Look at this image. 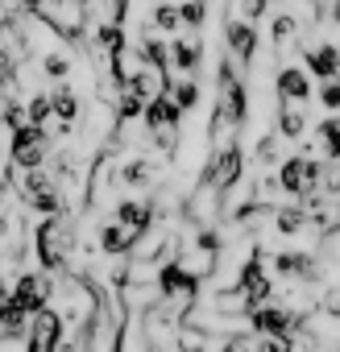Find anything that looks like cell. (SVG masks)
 Returning a JSON list of instances; mask_svg holds the SVG:
<instances>
[{
    "instance_id": "6da1fadb",
    "label": "cell",
    "mask_w": 340,
    "mask_h": 352,
    "mask_svg": "<svg viewBox=\"0 0 340 352\" xmlns=\"http://www.w3.org/2000/svg\"><path fill=\"white\" fill-rule=\"evenodd\" d=\"M71 241H75V228L67 224V212L59 216H46L34 232V253H38V265L42 274H63L67 261H71Z\"/></svg>"
},
{
    "instance_id": "7a4b0ae2",
    "label": "cell",
    "mask_w": 340,
    "mask_h": 352,
    "mask_svg": "<svg viewBox=\"0 0 340 352\" xmlns=\"http://www.w3.org/2000/svg\"><path fill=\"white\" fill-rule=\"evenodd\" d=\"M216 112L237 120V124L249 120V91H245V83L233 71V54H224L220 67H216Z\"/></svg>"
},
{
    "instance_id": "3957f363",
    "label": "cell",
    "mask_w": 340,
    "mask_h": 352,
    "mask_svg": "<svg viewBox=\"0 0 340 352\" xmlns=\"http://www.w3.org/2000/svg\"><path fill=\"white\" fill-rule=\"evenodd\" d=\"M9 157H13V166H21V170H42L46 157H50V133L38 129V124L13 129V137H9Z\"/></svg>"
},
{
    "instance_id": "277c9868",
    "label": "cell",
    "mask_w": 340,
    "mask_h": 352,
    "mask_svg": "<svg viewBox=\"0 0 340 352\" xmlns=\"http://www.w3.org/2000/svg\"><path fill=\"white\" fill-rule=\"evenodd\" d=\"M270 270H274V278H286V282H295V286H319V282H323V261H319L315 253H303V249H282V253H274Z\"/></svg>"
},
{
    "instance_id": "5b68a950",
    "label": "cell",
    "mask_w": 340,
    "mask_h": 352,
    "mask_svg": "<svg viewBox=\"0 0 340 352\" xmlns=\"http://www.w3.org/2000/svg\"><path fill=\"white\" fill-rule=\"evenodd\" d=\"M249 331L253 336H295V319H299V311H290L286 302H262V307H253L249 315Z\"/></svg>"
},
{
    "instance_id": "8992f818",
    "label": "cell",
    "mask_w": 340,
    "mask_h": 352,
    "mask_svg": "<svg viewBox=\"0 0 340 352\" xmlns=\"http://www.w3.org/2000/svg\"><path fill=\"white\" fill-rule=\"evenodd\" d=\"M59 348H63V315L59 307H42L38 315H30L25 352H59Z\"/></svg>"
},
{
    "instance_id": "52a82bcc",
    "label": "cell",
    "mask_w": 340,
    "mask_h": 352,
    "mask_svg": "<svg viewBox=\"0 0 340 352\" xmlns=\"http://www.w3.org/2000/svg\"><path fill=\"white\" fill-rule=\"evenodd\" d=\"M224 46H229V54L249 71L253 58H257V30H253V21L229 17V25H224Z\"/></svg>"
},
{
    "instance_id": "ba28073f",
    "label": "cell",
    "mask_w": 340,
    "mask_h": 352,
    "mask_svg": "<svg viewBox=\"0 0 340 352\" xmlns=\"http://www.w3.org/2000/svg\"><path fill=\"white\" fill-rule=\"evenodd\" d=\"M183 108L170 100V91H158L153 100H145V112H141V124L145 133H158V129H183Z\"/></svg>"
},
{
    "instance_id": "9c48e42d",
    "label": "cell",
    "mask_w": 340,
    "mask_h": 352,
    "mask_svg": "<svg viewBox=\"0 0 340 352\" xmlns=\"http://www.w3.org/2000/svg\"><path fill=\"white\" fill-rule=\"evenodd\" d=\"M274 91H278V100H286V104H307L311 100V75L303 71V67H282L278 75H274Z\"/></svg>"
},
{
    "instance_id": "30bf717a",
    "label": "cell",
    "mask_w": 340,
    "mask_h": 352,
    "mask_svg": "<svg viewBox=\"0 0 340 352\" xmlns=\"http://www.w3.org/2000/svg\"><path fill=\"white\" fill-rule=\"evenodd\" d=\"M50 112H54V120H59V137H67V133L79 124L83 104H79V96L71 91V83H59V87L50 91Z\"/></svg>"
},
{
    "instance_id": "8fae6325",
    "label": "cell",
    "mask_w": 340,
    "mask_h": 352,
    "mask_svg": "<svg viewBox=\"0 0 340 352\" xmlns=\"http://www.w3.org/2000/svg\"><path fill=\"white\" fill-rule=\"evenodd\" d=\"M303 71L311 79H340V46L319 42V46L303 50Z\"/></svg>"
},
{
    "instance_id": "7c38bea8",
    "label": "cell",
    "mask_w": 340,
    "mask_h": 352,
    "mask_svg": "<svg viewBox=\"0 0 340 352\" xmlns=\"http://www.w3.org/2000/svg\"><path fill=\"white\" fill-rule=\"evenodd\" d=\"M200 67H204V46L200 42H187V38L170 42V71H179L183 79H195Z\"/></svg>"
},
{
    "instance_id": "4fadbf2b",
    "label": "cell",
    "mask_w": 340,
    "mask_h": 352,
    "mask_svg": "<svg viewBox=\"0 0 340 352\" xmlns=\"http://www.w3.org/2000/svg\"><path fill=\"white\" fill-rule=\"evenodd\" d=\"M116 183H125V187H133V191H149V187L158 183V162H149V157H129V162L116 170Z\"/></svg>"
},
{
    "instance_id": "5bb4252c",
    "label": "cell",
    "mask_w": 340,
    "mask_h": 352,
    "mask_svg": "<svg viewBox=\"0 0 340 352\" xmlns=\"http://www.w3.org/2000/svg\"><path fill=\"white\" fill-rule=\"evenodd\" d=\"M96 245H100L104 257H129V253H133V232H129L125 224H104V228L96 232Z\"/></svg>"
},
{
    "instance_id": "9a60e30c",
    "label": "cell",
    "mask_w": 340,
    "mask_h": 352,
    "mask_svg": "<svg viewBox=\"0 0 340 352\" xmlns=\"http://www.w3.org/2000/svg\"><path fill=\"white\" fill-rule=\"evenodd\" d=\"M307 149H319L323 162H340V116H328L315 124V141Z\"/></svg>"
},
{
    "instance_id": "2e32d148",
    "label": "cell",
    "mask_w": 340,
    "mask_h": 352,
    "mask_svg": "<svg viewBox=\"0 0 340 352\" xmlns=\"http://www.w3.org/2000/svg\"><path fill=\"white\" fill-rule=\"evenodd\" d=\"M307 104H286V100H278V137H286V141H299L303 133H307V112H303Z\"/></svg>"
},
{
    "instance_id": "e0dca14e",
    "label": "cell",
    "mask_w": 340,
    "mask_h": 352,
    "mask_svg": "<svg viewBox=\"0 0 340 352\" xmlns=\"http://www.w3.org/2000/svg\"><path fill=\"white\" fill-rule=\"evenodd\" d=\"M137 58H141L145 67H153V71L170 75V46H166L162 38H145V42H141V50H137Z\"/></svg>"
},
{
    "instance_id": "ac0fdd59",
    "label": "cell",
    "mask_w": 340,
    "mask_h": 352,
    "mask_svg": "<svg viewBox=\"0 0 340 352\" xmlns=\"http://www.w3.org/2000/svg\"><path fill=\"white\" fill-rule=\"evenodd\" d=\"M282 236H295V232H303L307 228V208L299 204V208H274V220H270Z\"/></svg>"
},
{
    "instance_id": "d6986e66",
    "label": "cell",
    "mask_w": 340,
    "mask_h": 352,
    "mask_svg": "<svg viewBox=\"0 0 340 352\" xmlns=\"http://www.w3.org/2000/svg\"><path fill=\"white\" fill-rule=\"evenodd\" d=\"M299 30H303L299 17H290V13H274V25H270V42H274V50H286L290 38H295Z\"/></svg>"
},
{
    "instance_id": "ffe728a7",
    "label": "cell",
    "mask_w": 340,
    "mask_h": 352,
    "mask_svg": "<svg viewBox=\"0 0 340 352\" xmlns=\"http://www.w3.org/2000/svg\"><path fill=\"white\" fill-rule=\"evenodd\" d=\"M54 120V112H50V96H30V104H25V124H38V129H46Z\"/></svg>"
},
{
    "instance_id": "44dd1931",
    "label": "cell",
    "mask_w": 340,
    "mask_h": 352,
    "mask_svg": "<svg viewBox=\"0 0 340 352\" xmlns=\"http://www.w3.org/2000/svg\"><path fill=\"white\" fill-rule=\"evenodd\" d=\"M170 100H175L183 112H191L200 104V83L195 79H175V87H170Z\"/></svg>"
},
{
    "instance_id": "7402d4cb",
    "label": "cell",
    "mask_w": 340,
    "mask_h": 352,
    "mask_svg": "<svg viewBox=\"0 0 340 352\" xmlns=\"http://www.w3.org/2000/svg\"><path fill=\"white\" fill-rule=\"evenodd\" d=\"M179 21L187 30H204V21H208V0H183V5H179Z\"/></svg>"
},
{
    "instance_id": "603a6c76",
    "label": "cell",
    "mask_w": 340,
    "mask_h": 352,
    "mask_svg": "<svg viewBox=\"0 0 340 352\" xmlns=\"http://www.w3.org/2000/svg\"><path fill=\"white\" fill-rule=\"evenodd\" d=\"M253 162H257V166H274V162H278V133H262V137H257Z\"/></svg>"
},
{
    "instance_id": "cb8c5ba5",
    "label": "cell",
    "mask_w": 340,
    "mask_h": 352,
    "mask_svg": "<svg viewBox=\"0 0 340 352\" xmlns=\"http://www.w3.org/2000/svg\"><path fill=\"white\" fill-rule=\"evenodd\" d=\"M220 352H257V336L253 331H229L220 340Z\"/></svg>"
},
{
    "instance_id": "d4e9b609",
    "label": "cell",
    "mask_w": 340,
    "mask_h": 352,
    "mask_svg": "<svg viewBox=\"0 0 340 352\" xmlns=\"http://www.w3.org/2000/svg\"><path fill=\"white\" fill-rule=\"evenodd\" d=\"M153 30H162V34H175V30H183V21H179V9H175V5H158V9H153Z\"/></svg>"
},
{
    "instance_id": "484cf974",
    "label": "cell",
    "mask_w": 340,
    "mask_h": 352,
    "mask_svg": "<svg viewBox=\"0 0 340 352\" xmlns=\"http://www.w3.org/2000/svg\"><path fill=\"white\" fill-rule=\"evenodd\" d=\"M42 71H46L50 79H67V75H71V58H67V54H46V58H42Z\"/></svg>"
},
{
    "instance_id": "4316f807",
    "label": "cell",
    "mask_w": 340,
    "mask_h": 352,
    "mask_svg": "<svg viewBox=\"0 0 340 352\" xmlns=\"http://www.w3.org/2000/svg\"><path fill=\"white\" fill-rule=\"evenodd\" d=\"M319 104H323L328 112H340V79H323V87H319Z\"/></svg>"
},
{
    "instance_id": "83f0119b",
    "label": "cell",
    "mask_w": 340,
    "mask_h": 352,
    "mask_svg": "<svg viewBox=\"0 0 340 352\" xmlns=\"http://www.w3.org/2000/svg\"><path fill=\"white\" fill-rule=\"evenodd\" d=\"M195 245H200V249H208V253H220V249H224V241H220V232H216V228H200V232H195Z\"/></svg>"
},
{
    "instance_id": "f1b7e54d",
    "label": "cell",
    "mask_w": 340,
    "mask_h": 352,
    "mask_svg": "<svg viewBox=\"0 0 340 352\" xmlns=\"http://www.w3.org/2000/svg\"><path fill=\"white\" fill-rule=\"evenodd\" d=\"M21 5H25V13H30V17H42V13L50 9V0H21Z\"/></svg>"
},
{
    "instance_id": "f546056e",
    "label": "cell",
    "mask_w": 340,
    "mask_h": 352,
    "mask_svg": "<svg viewBox=\"0 0 340 352\" xmlns=\"http://www.w3.org/2000/svg\"><path fill=\"white\" fill-rule=\"evenodd\" d=\"M9 294H13V286H9V282H5V274H0V302H5V298H9Z\"/></svg>"
},
{
    "instance_id": "4dcf8cb0",
    "label": "cell",
    "mask_w": 340,
    "mask_h": 352,
    "mask_svg": "<svg viewBox=\"0 0 340 352\" xmlns=\"http://www.w3.org/2000/svg\"><path fill=\"white\" fill-rule=\"evenodd\" d=\"M332 21L340 25V0H336V5H332Z\"/></svg>"
},
{
    "instance_id": "1f68e13d",
    "label": "cell",
    "mask_w": 340,
    "mask_h": 352,
    "mask_svg": "<svg viewBox=\"0 0 340 352\" xmlns=\"http://www.w3.org/2000/svg\"><path fill=\"white\" fill-rule=\"evenodd\" d=\"M0 170H5V162H0Z\"/></svg>"
}]
</instances>
